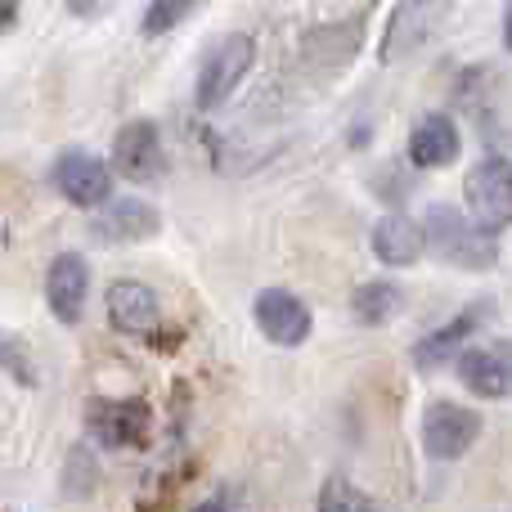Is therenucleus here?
I'll use <instances>...</instances> for the list:
<instances>
[{
	"mask_svg": "<svg viewBox=\"0 0 512 512\" xmlns=\"http://www.w3.org/2000/svg\"><path fill=\"white\" fill-rule=\"evenodd\" d=\"M423 230H427V252H432L436 261H445L450 270H468V274L495 270V261H499L495 225H481L477 216L468 221L459 207L432 203L423 216Z\"/></svg>",
	"mask_w": 512,
	"mask_h": 512,
	"instance_id": "nucleus-1",
	"label": "nucleus"
},
{
	"mask_svg": "<svg viewBox=\"0 0 512 512\" xmlns=\"http://www.w3.org/2000/svg\"><path fill=\"white\" fill-rule=\"evenodd\" d=\"M252 59H256V41L248 32H230L216 41V50L207 54L203 72H198V90H194V104L203 113H216L225 99L239 90V81L252 72Z\"/></svg>",
	"mask_w": 512,
	"mask_h": 512,
	"instance_id": "nucleus-2",
	"label": "nucleus"
},
{
	"mask_svg": "<svg viewBox=\"0 0 512 512\" xmlns=\"http://www.w3.org/2000/svg\"><path fill=\"white\" fill-rule=\"evenodd\" d=\"M50 180L72 207H81V212H99L104 203H113V167L90 149L59 153Z\"/></svg>",
	"mask_w": 512,
	"mask_h": 512,
	"instance_id": "nucleus-3",
	"label": "nucleus"
},
{
	"mask_svg": "<svg viewBox=\"0 0 512 512\" xmlns=\"http://www.w3.org/2000/svg\"><path fill=\"white\" fill-rule=\"evenodd\" d=\"M481 436V414L454 400H432L423 409V450L436 463H454L477 445Z\"/></svg>",
	"mask_w": 512,
	"mask_h": 512,
	"instance_id": "nucleus-4",
	"label": "nucleus"
},
{
	"mask_svg": "<svg viewBox=\"0 0 512 512\" xmlns=\"http://www.w3.org/2000/svg\"><path fill=\"white\" fill-rule=\"evenodd\" d=\"M463 198H468V212L481 225H495V230L512 225V162L481 158L463 180Z\"/></svg>",
	"mask_w": 512,
	"mask_h": 512,
	"instance_id": "nucleus-5",
	"label": "nucleus"
},
{
	"mask_svg": "<svg viewBox=\"0 0 512 512\" xmlns=\"http://www.w3.org/2000/svg\"><path fill=\"white\" fill-rule=\"evenodd\" d=\"M86 427L95 436V445H104V450H135L149 436V405L131 396L122 400L99 396L86 405Z\"/></svg>",
	"mask_w": 512,
	"mask_h": 512,
	"instance_id": "nucleus-6",
	"label": "nucleus"
},
{
	"mask_svg": "<svg viewBox=\"0 0 512 512\" xmlns=\"http://www.w3.org/2000/svg\"><path fill=\"white\" fill-rule=\"evenodd\" d=\"M252 315H256V328L265 333V342L283 346V351H292V346H301L310 337L306 301L288 288H261L252 301Z\"/></svg>",
	"mask_w": 512,
	"mask_h": 512,
	"instance_id": "nucleus-7",
	"label": "nucleus"
},
{
	"mask_svg": "<svg viewBox=\"0 0 512 512\" xmlns=\"http://www.w3.org/2000/svg\"><path fill=\"white\" fill-rule=\"evenodd\" d=\"M486 319H490V301H472V306L459 310L450 324L432 328V333H427L423 342L414 346V369H418V373H436V369H445L450 360H459Z\"/></svg>",
	"mask_w": 512,
	"mask_h": 512,
	"instance_id": "nucleus-8",
	"label": "nucleus"
},
{
	"mask_svg": "<svg viewBox=\"0 0 512 512\" xmlns=\"http://www.w3.org/2000/svg\"><path fill=\"white\" fill-rule=\"evenodd\" d=\"M90 297V261L81 252H59L45 270V306L59 324H81Z\"/></svg>",
	"mask_w": 512,
	"mask_h": 512,
	"instance_id": "nucleus-9",
	"label": "nucleus"
},
{
	"mask_svg": "<svg viewBox=\"0 0 512 512\" xmlns=\"http://www.w3.org/2000/svg\"><path fill=\"white\" fill-rule=\"evenodd\" d=\"M167 167V149H162V131L153 122H126L113 140V171L126 180H158Z\"/></svg>",
	"mask_w": 512,
	"mask_h": 512,
	"instance_id": "nucleus-10",
	"label": "nucleus"
},
{
	"mask_svg": "<svg viewBox=\"0 0 512 512\" xmlns=\"http://www.w3.org/2000/svg\"><path fill=\"white\" fill-rule=\"evenodd\" d=\"M450 5L454 0H405V5L391 14L387 36H382V63H396V59H405V54H414L418 45L441 27Z\"/></svg>",
	"mask_w": 512,
	"mask_h": 512,
	"instance_id": "nucleus-11",
	"label": "nucleus"
},
{
	"mask_svg": "<svg viewBox=\"0 0 512 512\" xmlns=\"http://www.w3.org/2000/svg\"><path fill=\"white\" fill-rule=\"evenodd\" d=\"M162 230V212L144 198H113L90 216V234L99 243H144Z\"/></svg>",
	"mask_w": 512,
	"mask_h": 512,
	"instance_id": "nucleus-12",
	"label": "nucleus"
},
{
	"mask_svg": "<svg viewBox=\"0 0 512 512\" xmlns=\"http://www.w3.org/2000/svg\"><path fill=\"white\" fill-rule=\"evenodd\" d=\"M459 382L477 400H508L512 396V342L468 346L459 355Z\"/></svg>",
	"mask_w": 512,
	"mask_h": 512,
	"instance_id": "nucleus-13",
	"label": "nucleus"
},
{
	"mask_svg": "<svg viewBox=\"0 0 512 512\" xmlns=\"http://www.w3.org/2000/svg\"><path fill=\"white\" fill-rule=\"evenodd\" d=\"M104 306H108V324H113L117 333H126V337H149L153 328H158V319H162L158 292H153L149 283H140V279H117L113 288H108Z\"/></svg>",
	"mask_w": 512,
	"mask_h": 512,
	"instance_id": "nucleus-14",
	"label": "nucleus"
},
{
	"mask_svg": "<svg viewBox=\"0 0 512 512\" xmlns=\"http://www.w3.org/2000/svg\"><path fill=\"white\" fill-rule=\"evenodd\" d=\"M463 153V135H459V122L450 113H423L409 131V162L423 171H441V167H454Z\"/></svg>",
	"mask_w": 512,
	"mask_h": 512,
	"instance_id": "nucleus-15",
	"label": "nucleus"
},
{
	"mask_svg": "<svg viewBox=\"0 0 512 512\" xmlns=\"http://www.w3.org/2000/svg\"><path fill=\"white\" fill-rule=\"evenodd\" d=\"M369 243H373V256H378L382 265H391V270H405V265H414L427 256V230L405 212L382 216V221L373 225Z\"/></svg>",
	"mask_w": 512,
	"mask_h": 512,
	"instance_id": "nucleus-16",
	"label": "nucleus"
},
{
	"mask_svg": "<svg viewBox=\"0 0 512 512\" xmlns=\"http://www.w3.org/2000/svg\"><path fill=\"white\" fill-rule=\"evenodd\" d=\"M400 306H405V292H400L391 279L360 283V288H355V297H351V315H355V324H364V328L391 324V319L400 315Z\"/></svg>",
	"mask_w": 512,
	"mask_h": 512,
	"instance_id": "nucleus-17",
	"label": "nucleus"
},
{
	"mask_svg": "<svg viewBox=\"0 0 512 512\" xmlns=\"http://www.w3.org/2000/svg\"><path fill=\"white\" fill-rule=\"evenodd\" d=\"M360 36H364V23L319 27V32L306 36V63L310 68H319V63H346L355 54V45H360Z\"/></svg>",
	"mask_w": 512,
	"mask_h": 512,
	"instance_id": "nucleus-18",
	"label": "nucleus"
},
{
	"mask_svg": "<svg viewBox=\"0 0 512 512\" xmlns=\"http://www.w3.org/2000/svg\"><path fill=\"white\" fill-rule=\"evenodd\" d=\"M315 512H373L369 495L355 490L346 477H328L324 490H319V508Z\"/></svg>",
	"mask_w": 512,
	"mask_h": 512,
	"instance_id": "nucleus-19",
	"label": "nucleus"
},
{
	"mask_svg": "<svg viewBox=\"0 0 512 512\" xmlns=\"http://www.w3.org/2000/svg\"><path fill=\"white\" fill-rule=\"evenodd\" d=\"M194 5H198V0H153V5L144 9L140 32H144V36H167L171 27L185 23V18L194 14Z\"/></svg>",
	"mask_w": 512,
	"mask_h": 512,
	"instance_id": "nucleus-20",
	"label": "nucleus"
},
{
	"mask_svg": "<svg viewBox=\"0 0 512 512\" xmlns=\"http://www.w3.org/2000/svg\"><path fill=\"white\" fill-rule=\"evenodd\" d=\"M90 486H95V459H90V450H72L68 459V495H90Z\"/></svg>",
	"mask_w": 512,
	"mask_h": 512,
	"instance_id": "nucleus-21",
	"label": "nucleus"
},
{
	"mask_svg": "<svg viewBox=\"0 0 512 512\" xmlns=\"http://www.w3.org/2000/svg\"><path fill=\"white\" fill-rule=\"evenodd\" d=\"M0 355H5V369H9V378H14L18 387H36V364L23 360V346H18V337H5Z\"/></svg>",
	"mask_w": 512,
	"mask_h": 512,
	"instance_id": "nucleus-22",
	"label": "nucleus"
},
{
	"mask_svg": "<svg viewBox=\"0 0 512 512\" xmlns=\"http://www.w3.org/2000/svg\"><path fill=\"white\" fill-rule=\"evenodd\" d=\"M14 18H18V0H5V9H0V27H14Z\"/></svg>",
	"mask_w": 512,
	"mask_h": 512,
	"instance_id": "nucleus-23",
	"label": "nucleus"
},
{
	"mask_svg": "<svg viewBox=\"0 0 512 512\" xmlns=\"http://www.w3.org/2000/svg\"><path fill=\"white\" fill-rule=\"evenodd\" d=\"M504 45H508V54H512V0L504 5Z\"/></svg>",
	"mask_w": 512,
	"mask_h": 512,
	"instance_id": "nucleus-24",
	"label": "nucleus"
},
{
	"mask_svg": "<svg viewBox=\"0 0 512 512\" xmlns=\"http://www.w3.org/2000/svg\"><path fill=\"white\" fill-rule=\"evenodd\" d=\"M194 512H230V508H225V499H207V504H198Z\"/></svg>",
	"mask_w": 512,
	"mask_h": 512,
	"instance_id": "nucleus-25",
	"label": "nucleus"
},
{
	"mask_svg": "<svg viewBox=\"0 0 512 512\" xmlns=\"http://www.w3.org/2000/svg\"><path fill=\"white\" fill-rule=\"evenodd\" d=\"M72 9L77 14H95V0H72Z\"/></svg>",
	"mask_w": 512,
	"mask_h": 512,
	"instance_id": "nucleus-26",
	"label": "nucleus"
}]
</instances>
